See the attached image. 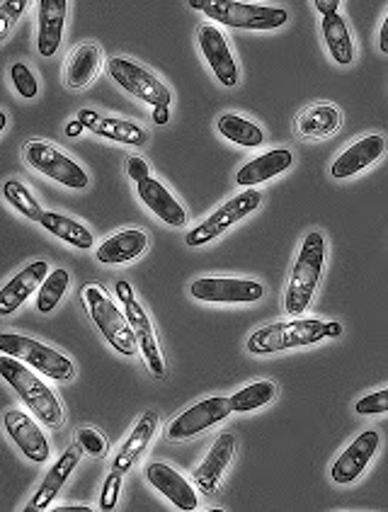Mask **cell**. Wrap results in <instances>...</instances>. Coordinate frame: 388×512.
<instances>
[{
  "instance_id": "17",
  "label": "cell",
  "mask_w": 388,
  "mask_h": 512,
  "mask_svg": "<svg viewBox=\"0 0 388 512\" xmlns=\"http://www.w3.org/2000/svg\"><path fill=\"white\" fill-rule=\"evenodd\" d=\"M47 260H34L27 267H22L15 277H10L8 284L0 289V316H13L27 299L42 287L49 277Z\"/></svg>"
},
{
  "instance_id": "34",
  "label": "cell",
  "mask_w": 388,
  "mask_h": 512,
  "mask_svg": "<svg viewBox=\"0 0 388 512\" xmlns=\"http://www.w3.org/2000/svg\"><path fill=\"white\" fill-rule=\"evenodd\" d=\"M139 352H141V357H144L148 372H151L156 379H165V374H168V367H165V360L161 355V347H158L156 333L146 331V333L139 335Z\"/></svg>"
},
{
  "instance_id": "9",
  "label": "cell",
  "mask_w": 388,
  "mask_h": 512,
  "mask_svg": "<svg viewBox=\"0 0 388 512\" xmlns=\"http://www.w3.org/2000/svg\"><path fill=\"white\" fill-rule=\"evenodd\" d=\"M260 202H262V195L255 190V187H250V190L241 192V195L228 199V202L221 204L214 214L207 216L202 224H197L190 233H187L185 243L190 248H197V246H204V243L216 241L221 233H226L231 226H236L238 221L245 219V216L253 214L255 209L260 207Z\"/></svg>"
},
{
  "instance_id": "7",
  "label": "cell",
  "mask_w": 388,
  "mask_h": 512,
  "mask_svg": "<svg viewBox=\"0 0 388 512\" xmlns=\"http://www.w3.org/2000/svg\"><path fill=\"white\" fill-rule=\"evenodd\" d=\"M107 71H110L112 81L117 83L124 93L146 102L153 110H156V107H170V102H173V93H170L168 85H165L158 76H153L148 68L136 64V61L114 56L110 64H107Z\"/></svg>"
},
{
  "instance_id": "23",
  "label": "cell",
  "mask_w": 388,
  "mask_h": 512,
  "mask_svg": "<svg viewBox=\"0 0 388 512\" xmlns=\"http://www.w3.org/2000/svg\"><path fill=\"white\" fill-rule=\"evenodd\" d=\"M39 30L37 49L44 59H51L61 47L66 27L68 0H39Z\"/></svg>"
},
{
  "instance_id": "16",
  "label": "cell",
  "mask_w": 388,
  "mask_h": 512,
  "mask_svg": "<svg viewBox=\"0 0 388 512\" xmlns=\"http://www.w3.org/2000/svg\"><path fill=\"white\" fill-rule=\"evenodd\" d=\"M5 432L10 435V440L20 447V452L25 454L27 459L34 464H44L51 457V447L47 435H44L42 428L34 423L27 413L20 411H8L3 418Z\"/></svg>"
},
{
  "instance_id": "21",
  "label": "cell",
  "mask_w": 388,
  "mask_h": 512,
  "mask_svg": "<svg viewBox=\"0 0 388 512\" xmlns=\"http://www.w3.org/2000/svg\"><path fill=\"white\" fill-rule=\"evenodd\" d=\"M81 454H83L81 447L73 445V447H68L59 459H56L54 466H51V469L47 471V476H44V481L39 483V491L34 493L30 505H27V512L47 510L49 505L54 503L61 488L66 486V481L71 479V474L76 471L78 462H81Z\"/></svg>"
},
{
  "instance_id": "5",
  "label": "cell",
  "mask_w": 388,
  "mask_h": 512,
  "mask_svg": "<svg viewBox=\"0 0 388 512\" xmlns=\"http://www.w3.org/2000/svg\"><path fill=\"white\" fill-rule=\"evenodd\" d=\"M83 304L88 309L90 321L95 323V328L105 335V340L110 343L119 355L134 357L139 350V340H136L134 328L124 316V311L117 309V304L107 297L105 289L100 284H85L83 287Z\"/></svg>"
},
{
  "instance_id": "38",
  "label": "cell",
  "mask_w": 388,
  "mask_h": 512,
  "mask_svg": "<svg viewBox=\"0 0 388 512\" xmlns=\"http://www.w3.org/2000/svg\"><path fill=\"white\" fill-rule=\"evenodd\" d=\"M355 413L359 415H384L388 413V389L374 391V394L362 396L355 403Z\"/></svg>"
},
{
  "instance_id": "4",
  "label": "cell",
  "mask_w": 388,
  "mask_h": 512,
  "mask_svg": "<svg viewBox=\"0 0 388 512\" xmlns=\"http://www.w3.org/2000/svg\"><path fill=\"white\" fill-rule=\"evenodd\" d=\"M190 8L209 17V22L231 27V30L270 32L289 22V13L277 5L238 3V0H190Z\"/></svg>"
},
{
  "instance_id": "43",
  "label": "cell",
  "mask_w": 388,
  "mask_h": 512,
  "mask_svg": "<svg viewBox=\"0 0 388 512\" xmlns=\"http://www.w3.org/2000/svg\"><path fill=\"white\" fill-rule=\"evenodd\" d=\"M379 49L384 51V54H388V15H386L384 25H381V30H379Z\"/></svg>"
},
{
  "instance_id": "39",
  "label": "cell",
  "mask_w": 388,
  "mask_h": 512,
  "mask_svg": "<svg viewBox=\"0 0 388 512\" xmlns=\"http://www.w3.org/2000/svg\"><path fill=\"white\" fill-rule=\"evenodd\" d=\"M122 476L119 471H110L107 474L105 483H102V493H100V510H114L119 503V491H122Z\"/></svg>"
},
{
  "instance_id": "1",
  "label": "cell",
  "mask_w": 388,
  "mask_h": 512,
  "mask_svg": "<svg viewBox=\"0 0 388 512\" xmlns=\"http://www.w3.org/2000/svg\"><path fill=\"white\" fill-rule=\"evenodd\" d=\"M342 323L338 321H318V318H294L287 323H272L260 328L248 338L250 355L267 357L275 352L296 350V347L316 345L325 338H340Z\"/></svg>"
},
{
  "instance_id": "32",
  "label": "cell",
  "mask_w": 388,
  "mask_h": 512,
  "mask_svg": "<svg viewBox=\"0 0 388 512\" xmlns=\"http://www.w3.org/2000/svg\"><path fill=\"white\" fill-rule=\"evenodd\" d=\"M68 284H71V275H68V270H64V267L49 272V277L44 280L42 287H39V297H37L39 314L47 316L56 309V306H59V301L66 297Z\"/></svg>"
},
{
  "instance_id": "15",
  "label": "cell",
  "mask_w": 388,
  "mask_h": 512,
  "mask_svg": "<svg viewBox=\"0 0 388 512\" xmlns=\"http://www.w3.org/2000/svg\"><path fill=\"white\" fill-rule=\"evenodd\" d=\"M146 481L156 488L165 500L175 505L178 510H197L199 498L194 491V483H190L180 471H175L173 466L165 462H151L146 466Z\"/></svg>"
},
{
  "instance_id": "11",
  "label": "cell",
  "mask_w": 388,
  "mask_h": 512,
  "mask_svg": "<svg viewBox=\"0 0 388 512\" xmlns=\"http://www.w3.org/2000/svg\"><path fill=\"white\" fill-rule=\"evenodd\" d=\"M190 294L207 304H255L265 297V284L241 277H199L190 284Z\"/></svg>"
},
{
  "instance_id": "3",
  "label": "cell",
  "mask_w": 388,
  "mask_h": 512,
  "mask_svg": "<svg viewBox=\"0 0 388 512\" xmlns=\"http://www.w3.org/2000/svg\"><path fill=\"white\" fill-rule=\"evenodd\" d=\"M325 267V238L321 231L306 233L304 243H301L296 263L291 267L289 287L284 294V309L289 316H304L306 309L311 306L313 294H316L318 284H321Z\"/></svg>"
},
{
  "instance_id": "37",
  "label": "cell",
  "mask_w": 388,
  "mask_h": 512,
  "mask_svg": "<svg viewBox=\"0 0 388 512\" xmlns=\"http://www.w3.org/2000/svg\"><path fill=\"white\" fill-rule=\"evenodd\" d=\"M27 5H30L27 0H5V3H0V39L8 37L15 22L27 10Z\"/></svg>"
},
{
  "instance_id": "42",
  "label": "cell",
  "mask_w": 388,
  "mask_h": 512,
  "mask_svg": "<svg viewBox=\"0 0 388 512\" xmlns=\"http://www.w3.org/2000/svg\"><path fill=\"white\" fill-rule=\"evenodd\" d=\"M153 122L156 124H168L170 122V107H156V110H153Z\"/></svg>"
},
{
  "instance_id": "44",
  "label": "cell",
  "mask_w": 388,
  "mask_h": 512,
  "mask_svg": "<svg viewBox=\"0 0 388 512\" xmlns=\"http://www.w3.org/2000/svg\"><path fill=\"white\" fill-rule=\"evenodd\" d=\"M83 129H85L83 124L76 119V122H71V124H68V127H66V136H78V134L83 132Z\"/></svg>"
},
{
  "instance_id": "22",
  "label": "cell",
  "mask_w": 388,
  "mask_h": 512,
  "mask_svg": "<svg viewBox=\"0 0 388 512\" xmlns=\"http://www.w3.org/2000/svg\"><path fill=\"white\" fill-rule=\"evenodd\" d=\"M78 122L83 124L85 129L102 136V139L117 141V144L124 146H144L148 141V134L139 127L136 122H129V119H117V117H100L93 110H81L78 112Z\"/></svg>"
},
{
  "instance_id": "41",
  "label": "cell",
  "mask_w": 388,
  "mask_h": 512,
  "mask_svg": "<svg viewBox=\"0 0 388 512\" xmlns=\"http://www.w3.org/2000/svg\"><path fill=\"white\" fill-rule=\"evenodd\" d=\"M316 10L318 13H321L323 17H328V15H338V10H340V0H316Z\"/></svg>"
},
{
  "instance_id": "20",
  "label": "cell",
  "mask_w": 388,
  "mask_h": 512,
  "mask_svg": "<svg viewBox=\"0 0 388 512\" xmlns=\"http://www.w3.org/2000/svg\"><path fill=\"white\" fill-rule=\"evenodd\" d=\"M158 425H161V418H158L156 411H146L141 415V418L136 420L131 435L124 440V445L119 447L117 457H114L112 462V469L119 471V474H129V471L136 466V462L144 457L146 447L151 445L153 437H156Z\"/></svg>"
},
{
  "instance_id": "30",
  "label": "cell",
  "mask_w": 388,
  "mask_h": 512,
  "mask_svg": "<svg viewBox=\"0 0 388 512\" xmlns=\"http://www.w3.org/2000/svg\"><path fill=\"white\" fill-rule=\"evenodd\" d=\"M216 129H219V134L224 139L233 141L238 146H245V149H258V146L265 144V132H262L258 124L241 115H233V112L221 115L219 122H216Z\"/></svg>"
},
{
  "instance_id": "25",
  "label": "cell",
  "mask_w": 388,
  "mask_h": 512,
  "mask_svg": "<svg viewBox=\"0 0 388 512\" xmlns=\"http://www.w3.org/2000/svg\"><path fill=\"white\" fill-rule=\"evenodd\" d=\"M291 163H294V153H291L289 149H272V151L262 153V156H258V158H253V161L245 163V166L238 170L236 182L241 187H245V190H250V187L262 185V182L287 173V170L291 168Z\"/></svg>"
},
{
  "instance_id": "6",
  "label": "cell",
  "mask_w": 388,
  "mask_h": 512,
  "mask_svg": "<svg viewBox=\"0 0 388 512\" xmlns=\"http://www.w3.org/2000/svg\"><path fill=\"white\" fill-rule=\"evenodd\" d=\"M0 352L17 357L27 367H32L34 372L44 374V377L54 381H73V377H76V364H73L71 357L61 355L54 347L27 338V335L3 333L0 335Z\"/></svg>"
},
{
  "instance_id": "27",
  "label": "cell",
  "mask_w": 388,
  "mask_h": 512,
  "mask_svg": "<svg viewBox=\"0 0 388 512\" xmlns=\"http://www.w3.org/2000/svg\"><path fill=\"white\" fill-rule=\"evenodd\" d=\"M342 127V112L335 105H313L296 122L304 139H325Z\"/></svg>"
},
{
  "instance_id": "18",
  "label": "cell",
  "mask_w": 388,
  "mask_h": 512,
  "mask_svg": "<svg viewBox=\"0 0 388 512\" xmlns=\"http://www.w3.org/2000/svg\"><path fill=\"white\" fill-rule=\"evenodd\" d=\"M386 153V141L384 136L369 134L362 136V139L355 141L350 149H345L330 166V178L333 180H347L352 175L362 173L369 166H374L381 156Z\"/></svg>"
},
{
  "instance_id": "45",
  "label": "cell",
  "mask_w": 388,
  "mask_h": 512,
  "mask_svg": "<svg viewBox=\"0 0 388 512\" xmlns=\"http://www.w3.org/2000/svg\"><path fill=\"white\" fill-rule=\"evenodd\" d=\"M61 512H90V508H85V505H68V508H59Z\"/></svg>"
},
{
  "instance_id": "28",
  "label": "cell",
  "mask_w": 388,
  "mask_h": 512,
  "mask_svg": "<svg viewBox=\"0 0 388 512\" xmlns=\"http://www.w3.org/2000/svg\"><path fill=\"white\" fill-rule=\"evenodd\" d=\"M42 229H47L51 236L61 238L68 246L78 250H90L95 246V238L90 233L88 226H83L81 221L71 219V216L59 214V212H44V219L39 221Z\"/></svg>"
},
{
  "instance_id": "13",
  "label": "cell",
  "mask_w": 388,
  "mask_h": 512,
  "mask_svg": "<svg viewBox=\"0 0 388 512\" xmlns=\"http://www.w3.org/2000/svg\"><path fill=\"white\" fill-rule=\"evenodd\" d=\"M381 435L376 430H364L352 440V445L335 459V464L330 466V479L338 486H347V483L357 481L359 476L367 471L369 462L374 459V454L379 452Z\"/></svg>"
},
{
  "instance_id": "31",
  "label": "cell",
  "mask_w": 388,
  "mask_h": 512,
  "mask_svg": "<svg viewBox=\"0 0 388 512\" xmlns=\"http://www.w3.org/2000/svg\"><path fill=\"white\" fill-rule=\"evenodd\" d=\"M277 398V384L272 379H260L253 381V384L243 386L241 391H236L233 396H228L231 401L233 413H253L258 408L270 406Z\"/></svg>"
},
{
  "instance_id": "26",
  "label": "cell",
  "mask_w": 388,
  "mask_h": 512,
  "mask_svg": "<svg viewBox=\"0 0 388 512\" xmlns=\"http://www.w3.org/2000/svg\"><path fill=\"white\" fill-rule=\"evenodd\" d=\"M102 68V49L93 42H85L78 49H73V54L66 61V85L71 90H83L85 85L93 83V78L100 73Z\"/></svg>"
},
{
  "instance_id": "24",
  "label": "cell",
  "mask_w": 388,
  "mask_h": 512,
  "mask_svg": "<svg viewBox=\"0 0 388 512\" xmlns=\"http://www.w3.org/2000/svg\"><path fill=\"white\" fill-rule=\"evenodd\" d=\"M146 248H148V236L144 231L124 229V231L112 233L110 238H105V241L97 246L95 258L97 263L102 265H124V263H131V260L141 258Z\"/></svg>"
},
{
  "instance_id": "35",
  "label": "cell",
  "mask_w": 388,
  "mask_h": 512,
  "mask_svg": "<svg viewBox=\"0 0 388 512\" xmlns=\"http://www.w3.org/2000/svg\"><path fill=\"white\" fill-rule=\"evenodd\" d=\"M76 445L81 447L83 454L93 459H105L107 457V440L102 437V432L93 428H83L76 432Z\"/></svg>"
},
{
  "instance_id": "36",
  "label": "cell",
  "mask_w": 388,
  "mask_h": 512,
  "mask_svg": "<svg viewBox=\"0 0 388 512\" xmlns=\"http://www.w3.org/2000/svg\"><path fill=\"white\" fill-rule=\"evenodd\" d=\"M10 78H13L15 90L22 95V98H27V100L37 98L39 81L34 78L30 66H27V64H13V68H10Z\"/></svg>"
},
{
  "instance_id": "10",
  "label": "cell",
  "mask_w": 388,
  "mask_h": 512,
  "mask_svg": "<svg viewBox=\"0 0 388 512\" xmlns=\"http://www.w3.org/2000/svg\"><path fill=\"white\" fill-rule=\"evenodd\" d=\"M231 413V401L226 396L204 398V401L194 403L187 411H182L175 420H170L165 435H168L170 442L192 440V437L202 435V432L214 428V425L224 423Z\"/></svg>"
},
{
  "instance_id": "2",
  "label": "cell",
  "mask_w": 388,
  "mask_h": 512,
  "mask_svg": "<svg viewBox=\"0 0 388 512\" xmlns=\"http://www.w3.org/2000/svg\"><path fill=\"white\" fill-rule=\"evenodd\" d=\"M0 377L13 386L15 394L20 396V401L25 403L44 425H49V428H61V425H64L66 415L59 396L32 372V367H27L25 362H20L13 355H0Z\"/></svg>"
},
{
  "instance_id": "33",
  "label": "cell",
  "mask_w": 388,
  "mask_h": 512,
  "mask_svg": "<svg viewBox=\"0 0 388 512\" xmlns=\"http://www.w3.org/2000/svg\"><path fill=\"white\" fill-rule=\"evenodd\" d=\"M3 197L8 199V204L13 209H17L25 219L30 221H42L44 219V209L39 207V202L34 199V195L22 185L20 180H5L3 182Z\"/></svg>"
},
{
  "instance_id": "14",
  "label": "cell",
  "mask_w": 388,
  "mask_h": 512,
  "mask_svg": "<svg viewBox=\"0 0 388 512\" xmlns=\"http://www.w3.org/2000/svg\"><path fill=\"white\" fill-rule=\"evenodd\" d=\"M236 435H233L231 430L221 432L219 437H216V442L211 445V449L207 452V457H204V462L194 469V486H197V491L211 493L219 491V483L224 479L226 469L231 466L233 462V454H236Z\"/></svg>"
},
{
  "instance_id": "29",
  "label": "cell",
  "mask_w": 388,
  "mask_h": 512,
  "mask_svg": "<svg viewBox=\"0 0 388 512\" xmlns=\"http://www.w3.org/2000/svg\"><path fill=\"white\" fill-rule=\"evenodd\" d=\"M321 30H323L325 47H328L335 64L350 66L352 61H355V44H352V34H350V27H347L345 17L340 13L323 17Z\"/></svg>"
},
{
  "instance_id": "8",
  "label": "cell",
  "mask_w": 388,
  "mask_h": 512,
  "mask_svg": "<svg viewBox=\"0 0 388 512\" xmlns=\"http://www.w3.org/2000/svg\"><path fill=\"white\" fill-rule=\"evenodd\" d=\"M25 161L27 166L37 170V173L47 175L49 180L59 182V185L71 187V190H85L88 187V173L78 166L76 161L59 151L56 146L47 144V141L30 139L25 144Z\"/></svg>"
},
{
  "instance_id": "19",
  "label": "cell",
  "mask_w": 388,
  "mask_h": 512,
  "mask_svg": "<svg viewBox=\"0 0 388 512\" xmlns=\"http://www.w3.org/2000/svg\"><path fill=\"white\" fill-rule=\"evenodd\" d=\"M136 195H139L141 202L146 204L148 212L156 214L163 224L175 226V229H180V226L187 224L185 207H182L178 199L173 197V192H170L161 180L156 178L141 180L139 185H136Z\"/></svg>"
},
{
  "instance_id": "12",
  "label": "cell",
  "mask_w": 388,
  "mask_h": 512,
  "mask_svg": "<svg viewBox=\"0 0 388 512\" xmlns=\"http://www.w3.org/2000/svg\"><path fill=\"white\" fill-rule=\"evenodd\" d=\"M197 44L209 68L214 71L216 81L224 85V88H236L241 76H238V64L233 59V51L228 47L224 32L214 22H202L197 30Z\"/></svg>"
},
{
  "instance_id": "40",
  "label": "cell",
  "mask_w": 388,
  "mask_h": 512,
  "mask_svg": "<svg viewBox=\"0 0 388 512\" xmlns=\"http://www.w3.org/2000/svg\"><path fill=\"white\" fill-rule=\"evenodd\" d=\"M127 175H129L131 180L136 182V185H139L141 180L151 178V166H148L146 158H141V156H129V161H127Z\"/></svg>"
}]
</instances>
